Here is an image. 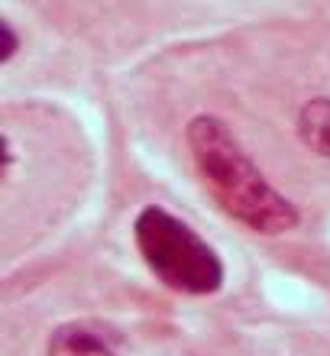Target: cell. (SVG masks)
<instances>
[{
    "label": "cell",
    "mask_w": 330,
    "mask_h": 356,
    "mask_svg": "<svg viewBox=\"0 0 330 356\" xmlns=\"http://www.w3.org/2000/svg\"><path fill=\"white\" fill-rule=\"evenodd\" d=\"M185 146L211 201L249 234L282 236L302 224L298 204L272 185L233 127L217 113H195L185 127Z\"/></svg>",
    "instance_id": "cell-1"
},
{
    "label": "cell",
    "mask_w": 330,
    "mask_h": 356,
    "mask_svg": "<svg viewBox=\"0 0 330 356\" xmlns=\"http://www.w3.org/2000/svg\"><path fill=\"white\" fill-rule=\"evenodd\" d=\"M46 356H120V337L94 321H65L49 334Z\"/></svg>",
    "instance_id": "cell-3"
},
{
    "label": "cell",
    "mask_w": 330,
    "mask_h": 356,
    "mask_svg": "<svg viewBox=\"0 0 330 356\" xmlns=\"http://www.w3.org/2000/svg\"><path fill=\"white\" fill-rule=\"evenodd\" d=\"M10 162H13V152H10V140L3 136V133H0V178L7 175Z\"/></svg>",
    "instance_id": "cell-6"
},
{
    "label": "cell",
    "mask_w": 330,
    "mask_h": 356,
    "mask_svg": "<svg viewBox=\"0 0 330 356\" xmlns=\"http://www.w3.org/2000/svg\"><path fill=\"white\" fill-rule=\"evenodd\" d=\"M295 130L304 149L321 159H330V97H311L304 104L298 111Z\"/></svg>",
    "instance_id": "cell-4"
},
{
    "label": "cell",
    "mask_w": 330,
    "mask_h": 356,
    "mask_svg": "<svg viewBox=\"0 0 330 356\" xmlns=\"http://www.w3.org/2000/svg\"><path fill=\"white\" fill-rule=\"evenodd\" d=\"M133 243L149 275L175 295L208 298L224 289V259L204 236L159 204H146L133 220Z\"/></svg>",
    "instance_id": "cell-2"
},
{
    "label": "cell",
    "mask_w": 330,
    "mask_h": 356,
    "mask_svg": "<svg viewBox=\"0 0 330 356\" xmlns=\"http://www.w3.org/2000/svg\"><path fill=\"white\" fill-rule=\"evenodd\" d=\"M19 46H23V39H19V29L10 23V19L0 17V65H7L13 58L19 56Z\"/></svg>",
    "instance_id": "cell-5"
}]
</instances>
